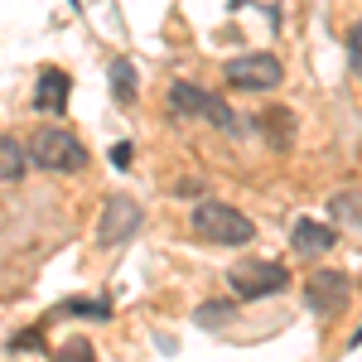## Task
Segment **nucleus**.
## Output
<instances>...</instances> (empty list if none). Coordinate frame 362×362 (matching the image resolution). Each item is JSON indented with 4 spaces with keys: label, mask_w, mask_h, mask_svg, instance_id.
<instances>
[{
    "label": "nucleus",
    "mask_w": 362,
    "mask_h": 362,
    "mask_svg": "<svg viewBox=\"0 0 362 362\" xmlns=\"http://www.w3.org/2000/svg\"><path fill=\"white\" fill-rule=\"evenodd\" d=\"M68 353H73V358H92V348H87L83 338H73V343H63V358H68Z\"/></svg>",
    "instance_id": "obj_17"
},
{
    "label": "nucleus",
    "mask_w": 362,
    "mask_h": 362,
    "mask_svg": "<svg viewBox=\"0 0 362 362\" xmlns=\"http://www.w3.org/2000/svg\"><path fill=\"white\" fill-rule=\"evenodd\" d=\"M112 92H116V102H121V107H131V102H136V68H131V63H126V58H116L112 63Z\"/></svg>",
    "instance_id": "obj_12"
},
{
    "label": "nucleus",
    "mask_w": 362,
    "mask_h": 362,
    "mask_svg": "<svg viewBox=\"0 0 362 362\" xmlns=\"http://www.w3.org/2000/svg\"><path fill=\"white\" fill-rule=\"evenodd\" d=\"M227 319H237V305H232V300H208V305H198V324H203V329H223Z\"/></svg>",
    "instance_id": "obj_13"
},
{
    "label": "nucleus",
    "mask_w": 362,
    "mask_h": 362,
    "mask_svg": "<svg viewBox=\"0 0 362 362\" xmlns=\"http://www.w3.org/2000/svg\"><path fill=\"white\" fill-rule=\"evenodd\" d=\"M338 232L324 223H314V218H300V223L290 227V247L300 251V256H324V251H334Z\"/></svg>",
    "instance_id": "obj_8"
},
{
    "label": "nucleus",
    "mask_w": 362,
    "mask_h": 362,
    "mask_svg": "<svg viewBox=\"0 0 362 362\" xmlns=\"http://www.w3.org/2000/svg\"><path fill=\"white\" fill-rule=\"evenodd\" d=\"M329 213H334L338 223H348V227H362V194H353V189L334 194L329 198Z\"/></svg>",
    "instance_id": "obj_11"
},
{
    "label": "nucleus",
    "mask_w": 362,
    "mask_h": 362,
    "mask_svg": "<svg viewBox=\"0 0 362 362\" xmlns=\"http://www.w3.org/2000/svg\"><path fill=\"white\" fill-rule=\"evenodd\" d=\"M353 343H362V329H358V334H353Z\"/></svg>",
    "instance_id": "obj_18"
},
{
    "label": "nucleus",
    "mask_w": 362,
    "mask_h": 362,
    "mask_svg": "<svg viewBox=\"0 0 362 362\" xmlns=\"http://www.w3.org/2000/svg\"><path fill=\"white\" fill-rule=\"evenodd\" d=\"M227 280H232L237 300H271V295L290 290V271L280 261H242V266H232Z\"/></svg>",
    "instance_id": "obj_4"
},
{
    "label": "nucleus",
    "mask_w": 362,
    "mask_h": 362,
    "mask_svg": "<svg viewBox=\"0 0 362 362\" xmlns=\"http://www.w3.org/2000/svg\"><path fill=\"white\" fill-rule=\"evenodd\" d=\"M25 165H29L25 145L10 140V136H0V184H15V179L25 174Z\"/></svg>",
    "instance_id": "obj_10"
},
{
    "label": "nucleus",
    "mask_w": 362,
    "mask_h": 362,
    "mask_svg": "<svg viewBox=\"0 0 362 362\" xmlns=\"http://www.w3.org/2000/svg\"><path fill=\"white\" fill-rule=\"evenodd\" d=\"M68 73H58V68H44L39 73V92H34V107L39 112H63L68 107Z\"/></svg>",
    "instance_id": "obj_9"
},
{
    "label": "nucleus",
    "mask_w": 362,
    "mask_h": 362,
    "mask_svg": "<svg viewBox=\"0 0 362 362\" xmlns=\"http://www.w3.org/2000/svg\"><path fill=\"white\" fill-rule=\"evenodd\" d=\"M169 112L174 116H203V121H213L218 131H237L232 107H227L218 92H208V87H198V83H174L169 87Z\"/></svg>",
    "instance_id": "obj_3"
},
{
    "label": "nucleus",
    "mask_w": 362,
    "mask_h": 362,
    "mask_svg": "<svg viewBox=\"0 0 362 362\" xmlns=\"http://www.w3.org/2000/svg\"><path fill=\"white\" fill-rule=\"evenodd\" d=\"M305 305L319 314V319H334L338 309L348 305V276L338 271H319V276L305 280Z\"/></svg>",
    "instance_id": "obj_7"
},
{
    "label": "nucleus",
    "mask_w": 362,
    "mask_h": 362,
    "mask_svg": "<svg viewBox=\"0 0 362 362\" xmlns=\"http://www.w3.org/2000/svg\"><path fill=\"white\" fill-rule=\"evenodd\" d=\"M266 131H271V140L285 150V145H290V112H271L266 116Z\"/></svg>",
    "instance_id": "obj_15"
},
{
    "label": "nucleus",
    "mask_w": 362,
    "mask_h": 362,
    "mask_svg": "<svg viewBox=\"0 0 362 362\" xmlns=\"http://www.w3.org/2000/svg\"><path fill=\"white\" fill-rule=\"evenodd\" d=\"M140 223H145L140 203H131L126 194H112L102 203V218H97V242H102V247H126L140 232Z\"/></svg>",
    "instance_id": "obj_6"
},
{
    "label": "nucleus",
    "mask_w": 362,
    "mask_h": 362,
    "mask_svg": "<svg viewBox=\"0 0 362 362\" xmlns=\"http://www.w3.org/2000/svg\"><path fill=\"white\" fill-rule=\"evenodd\" d=\"M348 63H353V73L362 78V20L348 29Z\"/></svg>",
    "instance_id": "obj_16"
},
{
    "label": "nucleus",
    "mask_w": 362,
    "mask_h": 362,
    "mask_svg": "<svg viewBox=\"0 0 362 362\" xmlns=\"http://www.w3.org/2000/svg\"><path fill=\"white\" fill-rule=\"evenodd\" d=\"M223 78H227L232 92H271V87H280L285 68H280V58H271V54H242L223 68Z\"/></svg>",
    "instance_id": "obj_5"
},
{
    "label": "nucleus",
    "mask_w": 362,
    "mask_h": 362,
    "mask_svg": "<svg viewBox=\"0 0 362 362\" xmlns=\"http://www.w3.org/2000/svg\"><path fill=\"white\" fill-rule=\"evenodd\" d=\"M63 314H83V319H112V305L107 300H68Z\"/></svg>",
    "instance_id": "obj_14"
},
{
    "label": "nucleus",
    "mask_w": 362,
    "mask_h": 362,
    "mask_svg": "<svg viewBox=\"0 0 362 362\" xmlns=\"http://www.w3.org/2000/svg\"><path fill=\"white\" fill-rule=\"evenodd\" d=\"M29 160L49 174H78V169H87V145L68 126H39L29 136Z\"/></svg>",
    "instance_id": "obj_2"
},
{
    "label": "nucleus",
    "mask_w": 362,
    "mask_h": 362,
    "mask_svg": "<svg viewBox=\"0 0 362 362\" xmlns=\"http://www.w3.org/2000/svg\"><path fill=\"white\" fill-rule=\"evenodd\" d=\"M194 237L208 242V247H247L256 237L247 213H237L232 203H218V198H203L194 208Z\"/></svg>",
    "instance_id": "obj_1"
}]
</instances>
